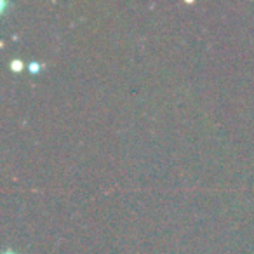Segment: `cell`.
<instances>
[{"label": "cell", "instance_id": "1", "mask_svg": "<svg viewBox=\"0 0 254 254\" xmlns=\"http://www.w3.org/2000/svg\"><path fill=\"white\" fill-rule=\"evenodd\" d=\"M7 254H12V253H7Z\"/></svg>", "mask_w": 254, "mask_h": 254}]
</instances>
